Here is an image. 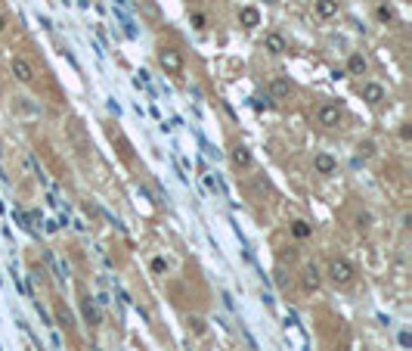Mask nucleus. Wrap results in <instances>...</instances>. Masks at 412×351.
<instances>
[{"label": "nucleus", "instance_id": "28", "mask_svg": "<svg viewBox=\"0 0 412 351\" xmlns=\"http://www.w3.org/2000/svg\"><path fill=\"white\" fill-rule=\"evenodd\" d=\"M267 4H276V0H267Z\"/></svg>", "mask_w": 412, "mask_h": 351}, {"label": "nucleus", "instance_id": "10", "mask_svg": "<svg viewBox=\"0 0 412 351\" xmlns=\"http://www.w3.org/2000/svg\"><path fill=\"white\" fill-rule=\"evenodd\" d=\"M81 314H84V320L90 326H100L102 324V314H100V305H96V298L84 295V302H81Z\"/></svg>", "mask_w": 412, "mask_h": 351}, {"label": "nucleus", "instance_id": "6", "mask_svg": "<svg viewBox=\"0 0 412 351\" xmlns=\"http://www.w3.org/2000/svg\"><path fill=\"white\" fill-rule=\"evenodd\" d=\"M264 50L270 56H282L288 50V41H286V34H279V32H267L264 34Z\"/></svg>", "mask_w": 412, "mask_h": 351}, {"label": "nucleus", "instance_id": "19", "mask_svg": "<svg viewBox=\"0 0 412 351\" xmlns=\"http://www.w3.org/2000/svg\"><path fill=\"white\" fill-rule=\"evenodd\" d=\"M56 320L65 326V330H72L74 326V317H72V311L65 308V305H56Z\"/></svg>", "mask_w": 412, "mask_h": 351}, {"label": "nucleus", "instance_id": "15", "mask_svg": "<svg viewBox=\"0 0 412 351\" xmlns=\"http://www.w3.org/2000/svg\"><path fill=\"white\" fill-rule=\"evenodd\" d=\"M366 59H363V53H350V59H347V75H366Z\"/></svg>", "mask_w": 412, "mask_h": 351}, {"label": "nucleus", "instance_id": "17", "mask_svg": "<svg viewBox=\"0 0 412 351\" xmlns=\"http://www.w3.org/2000/svg\"><path fill=\"white\" fill-rule=\"evenodd\" d=\"M376 19L381 22V25H394V10H391V4H378V6H376Z\"/></svg>", "mask_w": 412, "mask_h": 351}, {"label": "nucleus", "instance_id": "14", "mask_svg": "<svg viewBox=\"0 0 412 351\" xmlns=\"http://www.w3.org/2000/svg\"><path fill=\"white\" fill-rule=\"evenodd\" d=\"M44 258H47L50 271H53V274H56V280H59V283H65V280H69V267H65V264H62V261H59V258L53 255V252H44Z\"/></svg>", "mask_w": 412, "mask_h": 351}, {"label": "nucleus", "instance_id": "26", "mask_svg": "<svg viewBox=\"0 0 412 351\" xmlns=\"http://www.w3.org/2000/svg\"><path fill=\"white\" fill-rule=\"evenodd\" d=\"M400 345H403V348L412 345V336H409V333H400Z\"/></svg>", "mask_w": 412, "mask_h": 351}, {"label": "nucleus", "instance_id": "8", "mask_svg": "<svg viewBox=\"0 0 412 351\" xmlns=\"http://www.w3.org/2000/svg\"><path fill=\"white\" fill-rule=\"evenodd\" d=\"M363 100L369 103V106H381V103L387 100V91L378 84V81H366L363 84Z\"/></svg>", "mask_w": 412, "mask_h": 351}, {"label": "nucleus", "instance_id": "3", "mask_svg": "<svg viewBox=\"0 0 412 351\" xmlns=\"http://www.w3.org/2000/svg\"><path fill=\"white\" fill-rule=\"evenodd\" d=\"M317 125H323V128H338L341 125V106L338 103H319L317 106Z\"/></svg>", "mask_w": 412, "mask_h": 351}, {"label": "nucleus", "instance_id": "9", "mask_svg": "<svg viewBox=\"0 0 412 351\" xmlns=\"http://www.w3.org/2000/svg\"><path fill=\"white\" fill-rule=\"evenodd\" d=\"M319 283H323V271H319L317 264H307L301 271V286L307 289V293H317Z\"/></svg>", "mask_w": 412, "mask_h": 351}, {"label": "nucleus", "instance_id": "7", "mask_svg": "<svg viewBox=\"0 0 412 351\" xmlns=\"http://www.w3.org/2000/svg\"><path fill=\"white\" fill-rule=\"evenodd\" d=\"M230 162H233L236 168H251L254 165V155H251V149L245 143H233V146H230Z\"/></svg>", "mask_w": 412, "mask_h": 351}, {"label": "nucleus", "instance_id": "16", "mask_svg": "<svg viewBox=\"0 0 412 351\" xmlns=\"http://www.w3.org/2000/svg\"><path fill=\"white\" fill-rule=\"evenodd\" d=\"M310 234H313V224H307V221H291V236H295V240H307Z\"/></svg>", "mask_w": 412, "mask_h": 351}, {"label": "nucleus", "instance_id": "20", "mask_svg": "<svg viewBox=\"0 0 412 351\" xmlns=\"http://www.w3.org/2000/svg\"><path fill=\"white\" fill-rule=\"evenodd\" d=\"M186 326H190V330L196 333V336H201V333H205V317H199V314H190V317H186Z\"/></svg>", "mask_w": 412, "mask_h": 351}, {"label": "nucleus", "instance_id": "27", "mask_svg": "<svg viewBox=\"0 0 412 351\" xmlns=\"http://www.w3.org/2000/svg\"><path fill=\"white\" fill-rule=\"evenodd\" d=\"M4 32H6V16L0 13V34H4Z\"/></svg>", "mask_w": 412, "mask_h": 351}, {"label": "nucleus", "instance_id": "4", "mask_svg": "<svg viewBox=\"0 0 412 351\" xmlns=\"http://www.w3.org/2000/svg\"><path fill=\"white\" fill-rule=\"evenodd\" d=\"M10 69H13V78H16L19 84H34V65L28 63L25 56H13Z\"/></svg>", "mask_w": 412, "mask_h": 351}, {"label": "nucleus", "instance_id": "11", "mask_svg": "<svg viewBox=\"0 0 412 351\" xmlns=\"http://www.w3.org/2000/svg\"><path fill=\"white\" fill-rule=\"evenodd\" d=\"M288 94H291V81L276 75V78L270 81V100H288Z\"/></svg>", "mask_w": 412, "mask_h": 351}, {"label": "nucleus", "instance_id": "13", "mask_svg": "<svg viewBox=\"0 0 412 351\" xmlns=\"http://www.w3.org/2000/svg\"><path fill=\"white\" fill-rule=\"evenodd\" d=\"M239 25L242 28H258L260 25V13L254 10V6H242V10H239Z\"/></svg>", "mask_w": 412, "mask_h": 351}, {"label": "nucleus", "instance_id": "25", "mask_svg": "<svg viewBox=\"0 0 412 351\" xmlns=\"http://www.w3.org/2000/svg\"><path fill=\"white\" fill-rule=\"evenodd\" d=\"M412 137V125H403L400 128V140H409Z\"/></svg>", "mask_w": 412, "mask_h": 351}, {"label": "nucleus", "instance_id": "24", "mask_svg": "<svg viewBox=\"0 0 412 351\" xmlns=\"http://www.w3.org/2000/svg\"><path fill=\"white\" fill-rule=\"evenodd\" d=\"M149 267H152V274H168V261L164 258H152V264Z\"/></svg>", "mask_w": 412, "mask_h": 351}, {"label": "nucleus", "instance_id": "12", "mask_svg": "<svg viewBox=\"0 0 412 351\" xmlns=\"http://www.w3.org/2000/svg\"><path fill=\"white\" fill-rule=\"evenodd\" d=\"M313 168H317V174H335L338 162H335L328 153H317V155H313Z\"/></svg>", "mask_w": 412, "mask_h": 351}, {"label": "nucleus", "instance_id": "18", "mask_svg": "<svg viewBox=\"0 0 412 351\" xmlns=\"http://www.w3.org/2000/svg\"><path fill=\"white\" fill-rule=\"evenodd\" d=\"M25 168H28V174H32V177H37V181L47 184V177H44V171H41V165L34 162V155H32V153H25Z\"/></svg>", "mask_w": 412, "mask_h": 351}, {"label": "nucleus", "instance_id": "5", "mask_svg": "<svg viewBox=\"0 0 412 351\" xmlns=\"http://www.w3.org/2000/svg\"><path fill=\"white\" fill-rule=\"evenodd\" d=\"M313 13H317V19L332 22V19H338L341 4H338V0H313Z\"/></svg>", "mask_w": 412, "mask_h": 351}, {"label": "nucleus", "instance_id": "1", "mask_svg": "<svg viewBox=\"0 0 412 351\" xmlns=\"http://www.w3.org/2000/svg\"><path fill=\"white\" fill-rule=\"evenodd\" d=\"M326 277L335 283V286H350L357 280V267L350 264L347 258H328L326 264Z\"/></svg>", "mask_w": 412, "mask_h": 351}, {"label": "nucleus", "instance_id": "21", "mask_svg": "<svg viewBox=\"0 0 412 351\" xmlns=\"http://www.w3.org/2000/svg\"><path fill=\"white\" fill-rule=\"evenodd\" d=\"M357 153L363 155V159H372V155H376V143H372V140H363V143L357 146Z\"/></svg>", "mask_w": 412, "mask_h": 351}, {"label": "nucleus", "instance_id": "23", "mask_svg": "<svg viewBox=\"0 0 412 351\" xmlns=\"http://www.w3.org/2000/svg\"><path fill=\"white\" fill-rule=\"evenodd\" d=\"M192 25H196L199 32H205V28H208V16H205V13H192Z\"/></svg>", "mask_w": 412, "mask_h": 351}, {"label": "nucleus", "instance_id": "22", "mask_svg": "<svg viewBox=\"0 0 412 351\" xmlns=\"http://www.w3.org/2000/svg\"><path fill=\"white\" fill-rule=\"evenodd\" d=\"M357 227H359V230H369V227H372V215H369V212H359V215H357Z\"/></svg>", "mask_w": 412, "mask_h": 351}, {"label": "nucleus", "instance_id": "2", "mask_svg": "<svg viewBox=\"0 0 412 351\" xmlns=\"http://www.w3.org/2000/svg\"><path fill=\"white\" fill-rule=\"evenodd\" d=\"M159 65L168 75H183V69H186L183 50H177V47H159Z\"/></svg>", "mask_w": 412, "mask_h": 351}]
</instances>
